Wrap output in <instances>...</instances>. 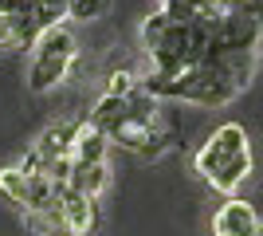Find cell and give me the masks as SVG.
Instances as JSON below:
<instances>
[{
	"label": "cell",
	"mask_w": 263,
	"mask_h": 236,
	"mask_svg": "<svg viewBox=\"0 0 263 236\" xmlns=\"http://www.w3.org/2000/svg\"><path fill=\"white\" fill-rule=\"evenodd\" d=\"M255 71V56H220L204 59L197 67L181 71L173 79L145 75L142 87L154 95L157 102H197V106H228Z\"/></svg>",
	"instance_id": "1"
},
{
	"label": "cell",
	"mask_w": 263,
	"mask_h": 236,
	"mask_svg": "<svg viewBox=\"0 0 263 236\" xmlns=\"http://www.w3.org/2000/svg\"><path fill=\"white\" fill-rule=\"evenodd\" d=\"M212 24L216 20H193V24H181V20H169L161 8L154 16H145L142 24V47L154 71L149 75L157 79H173L181 71L197 67L209 59V47H212Z\"/></svg>",
	"instance_id": "2"
},
{
	"label": "cell",
	"mask_w": 263,
	"mask_h": 236,
	"mask_svg": "<svg viewBox=\"0 0 263 236\" xmlns=\"http://www.w3.org/2000/svg\"><path fill=\"white\" fill-rule=\"evenodd\" d=\"M252 166H255L252 138H248V130L240 122L212 126L209 134H204V142L197 146V154H193L197 177L209 189L224 193V197H236V189L252 177Z\"/></svg>",
	"instance_id": "3"
},
{
	"label": "cell",
	"mask_w": 263,
	"mask_h": 236,
	"mask_svg": "<svg viewBox=\"0 0 263 236\" xmlns=\"http://www.w3.org/2000/svg\"><path fill=\"white\" fill-rule=\"evenodd\" d=\"M75 56H79V40H75V32H71L67 24H59V28H51V32H44V35H40V44L32 47V63H28V90L44 95V90L59 87V83L71 75V67H75Z\"/></svg>",
	"instance_id": "4"
},
{
	"label": "cell",
	"mask_w": 263,
	"mask_h": 236,
	"mask_svg": "<svg viewBox=\"0 0 263 236\" xmlns=\"http://www.w3.org/2000/svg\"><path fill=\"white\" fill-rule=\"evenodd\" d=\"M114 146L130 150L138 157H161L165 150L173 146V126L165 122V111L154 114V118H130L114 134Z\"/></svg>",
	"instance_id": "5"
},
{
	"label": "cell",
	"mask_w": 263,
	"mask_h": 236,
	"mask_svg": "<svg viewBox=\"0 0 263 236\" xmlns=\"http://www.w3.org/2000/svg\"><path fill=\"white\" fill-rule=\"evenodd\" d=\"M212 228H216V236H259L263 221L255 213V205H248L243 197H228L212 216Z\"/></svg>",
	"instance_id": "6"
},
{
	"label": "cell",
	"mask_w": 263,
	"mask_h": 236,
	"mask_svg": "<svg viewBox=\"0 0 263 236\" xmlns=\"http://www.w3.org/2000/svg\"><path fill=\"white\" fill-rule=\"evenodd\" d=\"M83 122H87V118H59V122H51L44 134L32 142V150L44 157V161L75 157V142H79V134H83Z\"/></svg>",
	"instance_id": "7"
},
{
	"label": "cell",
	"mask_w": 263,
	"mask_h": 236,
	"mask_svg": "<svg viewBox=\"0 0 263 236\" xmlns=\"http://www.w3.org/2000/svg\"><path fill=\"white\" fill-rule=\"evenodd\" d=\"M59 209H63V221L71 228V236H95L102 228V205L95 197H79V193L67 189Z\"/></svg>",
	"instance_id": "8"
},
{
	"label": "cell",
	"mask_w": 263,
	"mask_h": 236,
	"mask_svg": "<svg viewBox=\"0 0 263 236\" xmlns=\"http://www.w3.org/2000/svg\"><path fill=\"white\" fill-rule=\"evenodd\" d=\"M106 185H110V166L106 161H95V166L75 161V173H71V185H67V189L79 193V197H95V201H99Z\"/></svg>",
	"instance_id": "9"
},
{
	"label": "cell",
	"mask_w": 263,
	"mask_h": 236,
	"mask_svg": "<svg viewBox=\"0 0 263 236\" xmlns=\"http://www.w3.org/2000/svg\"><path fill=\"white\" fill-rule=\"evenodd\" d=\"M114 146L110 142V134H102L99 126L83 122V134H79L75 142V161H87V166H95V161H106V150Z\"/></svg>",
	"instance_id": "10"
},
{
	"label": "cell",
	"mask_w": 263,
	"mask_h": 236,
	"mask_svg": "<svg viewBox=\"0 0 263 236\" xmlns=\"http://www.w3.org/2000/svg\"><path fill=\"white\" fill-rule=\"evenodd\" d=\"M24 225L32 228V232H40V236H71V228H67L59 205H55V209H44V213H28V216H24Z\"/></svg>",
	"instance_id": "11"
},
{
	"label": "cell",
	"mask_w": 263,
	"mask_h": 236,
	"mask_svg": "<svg viewBox=\"0 0 263 236\" xmlns=\"http://www.w3.org/2000/svg\"><path fill=\"white\" fill-rule=\"evenodd\" d=\"M110 12V0H71V20H99Z\"/></svg>",
	"instance_id": "12"
},
{
	"label": "cell",
	"mask_w": 263,
	"mask_h": 236,
	"mask_svg": "<svg viewBox=\"0 0 263 236\" xmlns=\"http://www.w3.org/2000/svg\"><path fill=\"white\" fill-rule=\"evenodd\" d=\"M224 8L240 12V16H248V20H255L263 28V0H224Z\"/></svg>",
	"instance_id": "13"
},
{
	"label": "cell",
	"mask_w": 263,
	"mask_h": 236,
	"mask_svg": "<svg viewBox=\"0 0 263 236\" xmlns=\"http://www.w3.org/2000/svg\"><path fill=\"white\" fill-rule=\"evenodd\" d=\"M8 47H16V28L8 16H0V51H8Z\"/></svg>",
	"instance_id": "14"
},
{
	"label": "cell",
	"mask_w": 263,
	"mask_h": 236,
	"mask_svg": "<svg viewBox=\"0 0 263 236\" xmlns=\"http://www.w3.org/2000/svg\"><path fill=\"white\" fill-rule=\"evenodd\" d=\"M259 236H263V232H259Z\"/></svg>",
	"instance_id": "15"
}]
</instances>
